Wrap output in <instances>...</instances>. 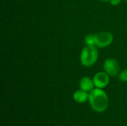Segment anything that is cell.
<instances>
[{"label": "cell", "instance_id": "9", "mask_svg": "<svg viewBox=\"0 0 127 126\" xmlns=\"http://www.w3.org/2000/svg\"><path fill=\"white\" fill-rule=\"evenodd\" d=\"M119 79L122 82H127V69L121 72L119 74Z\"/></svg>", "mask_w": 127, "mask_h": 126}, {"label": "cell", "instance_id": "4", "mask_svg": "<svg viewBox=\"0 0 127 126\" xmlns=\"http://www.w3.org/2000/svg\"><path fill=\"white\" fill-rule=\"evenodd\" d=\"M103 68L105 72L109 75L112 76H116L119 73L120 67L118 62L112 58L107 59L104 64H103Z\"/></svg>", "mask_w": 127, "mask_h": 126}, {"label": "cell", "instance_id": "1", "mask_svg": "<svg viewBox=\"0 0 127 126\" xmlns=\"http://www.w3.org/2000/svg\"><path fill=\"white\" fill-rule=\"evenodd\" d=\"M89 103L92 109L96 112H103L109 105V99L107 94L102 88H95L89 92Z\"/></svg>", "mask_w": 127, "mask_h": 126}, {"label": "cell", "instance_id": "2", "mask_svg": "<svg viewBox=\"0 0 127 126\" xmlns=\"http://www.w3.org/2000/svg\"><path fill=\"white\" fill-rule=\"evenodd\" d=\"M98 58V51L93 45H87L86 47L80 56V61L83 65L86 67H89L93 65Z\"/></svg>", "mask_w": 127, "mask_h": 126}, {"label": "cell", "instance_id": "3", "mask_svg": "<svg viewBox=\"0 0 127 126\" xmlns=\"http://www.w3.org/2000/svg\"><path fill=\"white\" fill-rule=\"evenodd\" d=\"M113 40V36L107 32L102 31L95 35V45L100 48H106L109 46Z\"/></svg>", "mask_w": 127, "mask_h": 126}, {"label": "cell", "instance_id": "10", "mask_svg": "<svg viewBox=\"0 0 127 126\" xmlns=\"http://www.w3.org/2000/svg\"><path fill=\"white\" fill-rule=\"evenodd\" d=\"M109 2H110L111 4H112V5H118V4H120L121 0H110Z\"/></svg>", "mask_w": 127, "mask_h": 126}, {"label": "cell", "instance_id": "5", "mask_svg": "<svg viewBox=\"0 0 127 126\" xmlns=\"http://www.w3.org/2000/svg\"><path fill=\"white\" fill-rule=\"evenodd\" d=\"M93 81L95 87L98 88H103L108 85L109 82V77L106 72H99L95 74Z\"/></svg>", "mask_w": 127, "mask_h": 126}, {"label": "cell", "instance_id": "8", "mask_svg": "<svg viewBox=\"0 0 127 126\" xmlns=\"http://www.w3.org/2000/svg\"><path fill=\"white\" fill-rule=\"evenodd\" d=\"M86 42L87 45H95V35L89 34L86 37Z\"/></svg>", "mask_w": 127, "mask_h": 126}, {"label": "cell", "instance_id": "6", "mask_svg": "<svg viewBox=\"0 0 127 126\" xmlns=\"http://www.w3.org/2000/svg\"><path fill=\"white\" fill-rule=\"evenodd\" d=\"M94 81L92 80L89 77L86 76L81 79L80 82V88L81 90L85 91L86 92L88 91H91L94 89Z\"/></svg>", "mask_w": 127, "mask_h": 126}, {"label": "cell", "instance_id": "11", "mask_svg": "<svg viewBox=\"0 0 127 126\" xmlns=\"http://www.w3.org/2000/svg\"><path fill=\"white\" fill-rule=\"evenodd\" d=\"M102 1H105V2H107V1H110V0H102Z\"/></svg>", "mask_w": 127, "mask_h": 126}, {"label": "cell", "instance_id": "7", "mask_svg": "<svg viewBox=\"0 0 127 126\" xmlns=\"http://www.w3.org/2000/svg\"><path fill=\"white\" fill-rule=\"evenodd\" d=\"M74 100L78 103H83L86 102L89 100V94L83 90L77 91L73 94Z\"/></svg>", "mask_w": 127, "mask_h": 126}]
</instances>
